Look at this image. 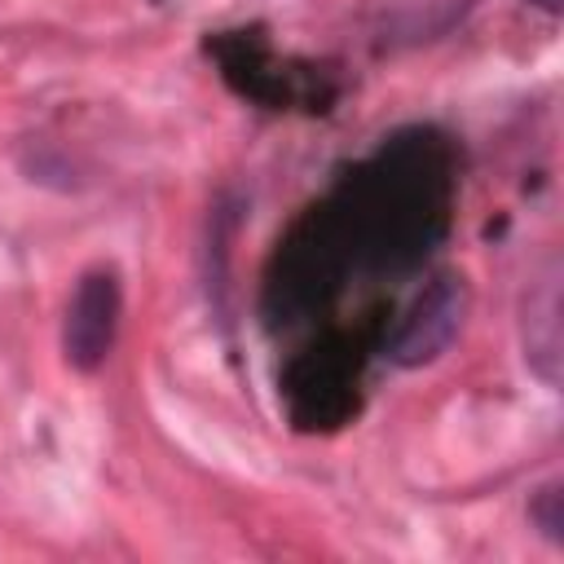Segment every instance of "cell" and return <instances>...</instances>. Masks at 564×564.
I'll return each mask as SVG.
<instances>
[{
    "label": "cell",
    "mask_w": 564,
    "mask_h": 564,
    "mask_svg": "<svg viewBox=\"0 0 564 564\" xmlns=\"http://www.w3.org/2000/svg\"><path fill=\"white\" fill-rule=\"evenodd\" d=\"M533 520L542 524V533L551 542H560V529H564V511H560V485H546L538 498H533Z\"/></svg>",
    "instance_id": "obj_4"
},
{
    "label": "cell",
    "mask_w": 564,
    "mask_h": 564,
    "mask_svg": "<svg viewBox=\"0 0 564 564\" xmlns=\"http://www.w3.org/2000/svg\"><path fill=\"white\" fill-rule=\"evenodd\" d=\"M467 313V282L458 273H436L419 300L405 308L397 335H392V361L397 366H423L432 357H441L449 348V339L458 335Z\"/></svg>",
    "instance_id": "obj_2"
},
{
    "label": "cell",
    "mask_w": 564,
    "mask_h": 564,
    "mask_svg": "<svg viewBox=\"0 0 564 564\" xmlns=\"http://www.w3.org/2000/svg\"><path fill=\"white\" fill-rule=\"evenodd\" d=\"M524 357L529 366L546 379L560 383V361H564V326H560V264L555 256L533 273L529 282V304H524Z\"/></svg>",
    "instance_id": "obj_3"
},
{
    "label": "cell",
    "mask_w": 564,
    "mask_h": 564,
    "mask_svg": "<svg viewBox=\"0 0 564 564\" xmlns=\"http://www.w3.org/2000/svg\"><path fill=\"white\" fill-rule=\"evenodd\" d=\"M533 4H538V9H546V13H555V9H560V0H533Z\"/></svg>",
    "instance_id": "obj_5"
},
{
    "label": "cell",
    "mask_w": 564,
    "mask_h": 564,
    "mask_svg": "<svg viewBox=\"0 0 564 564\" xmlns=\"http://www.w3.org/2000/svg\"><path fill=\"white\" fill-rule=\"evenodd\" d=\"M119 313H123V291L115 269H88L75 282V295L66 304V330L62 348L75 370H97L119 335Z\"/></svg>",
    "instance_id": "obj_1"
}]
</instances>
